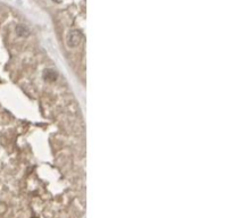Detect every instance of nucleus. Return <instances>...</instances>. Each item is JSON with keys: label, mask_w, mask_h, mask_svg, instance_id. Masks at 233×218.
<instances>
[{"label": "nucleus", "mask_w": 233, "mask_h": 218, "mask_svg": "<svg viewBox=\"0 0 233 218\" xmlns=\"http://www.w3.org/2000/svg\"><path fill=\"white\" fill-rule=\"evenodd\" d=\"M82 40V33L79 31V30H72L69 31L68 33V37H67V44L68 47H76L79 46L80 42Z\"/></svg>", "instance_id": "obj_1"}, {"label": "nucleus", "mask_w": 233, "mask_h": 218, "mask_svg": "<svg viewBox=\"0 0 233 218\" xmlns=\"http://www.w3.org/2000/svg\"><path fill=\"white\" fill-rule=\"evenodd\" d=\"M16 34L18 37H27L30 34V30L26 27L25 25H18L16 27Z\"/></svg>", "instance_id": "obj_2"}, {"label": "nucleus", "mask_w": 233, "mask_h": 218, "mask_svg": "<svg viewBox=\"0 0 233 218\" xmlns=\"http://www.w3.org/2000/svg\"><path fill=\"white\" fill-rule=\"evenodd\" d=\"M43 77L46 80H48V81H54V80L57 78V74L56 72L51 71V69H46L43 73Z\"/></svg>", "instance_id": "obj_3"}]
</instances>
